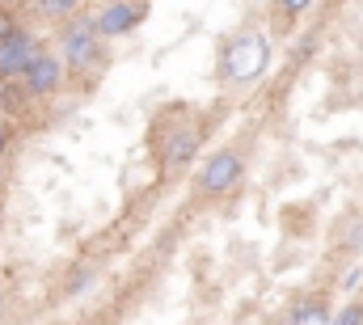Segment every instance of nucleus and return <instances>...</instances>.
Segmentation results:
<instances>
[{
	"instance_id": "f8f14e48",
	"label": "nucleus",
	"mask_w": 363,
	"mask_h": 325,
	"mask_svg": "<svg viewBox=\"0 0 363 325\" xmlns=\"http://www.w3.org/2000/svg\"><path fill=\"white\" fill-rule=\"evenodd\" d=\"M4 144H9V123H0V153H4Z\"/></svg>"
},
{
	"instance_id": "20e7f679",
	"label": "nucleus",
	"mask_w": 363,
	"mask_h": 325,
	"mask_svg": "<svg viewBox=\"0 0 363 325\" xmlns=\"http://www.w3.org/2000/svg\"><path fill=\"white\" fill-rule=\"evenodd\" d=\"M34 55H38V47H34V38L26 30L9 34L0 43V77H26V68L34 64Z\"/></svg>"
},
{
	"instance_id": "39448f33",
	"label": "nucleus",
	"mask_w": 363,
	"mask_h": 325,
	"mask_svg": "<svg viewBox=\"0 0 363 325\" xmlns=\"http://www.w3.org/2000/svg\"><path fill=\"white\" fill-rule=\"evenodd\" d=\"M237 177H241V157H237V153H216L211 161L203 165L199 186H203V190H211V194H220V190H228Z\"/></svg>"
},
{
	"instance_id": "9b49d317",
	"label": "nucleus",
	"mask_w": 363,
	"mask_h": 325,
	"mask_svg": "<svg viewBox=\"0 0 363 325\" xmlns=\"http://www.w3.org/2000/svg\"><path fill=\"white\" fill-rule=\"evenodd\" d=\"M9 34H17V26H13V17H9V13H0V43H4Z\"/></svg>"
},
{
	"instance_id": "7ed1b4c3",
	"label": "nucleus",
	"mask_w": 363,
	"mask_h": 325,
	"mask_svg": "<svg viewBox=\"0 0 363 325\" xmlns=\"http://www.w3.org/2000/svg\"><path fill=\"white\" fill-rule=\"evenodd\" d=\"M144 17H148V4H127V0H114V4H106L93 21H97V34H101V38H114V34H131Z\"/></svg>"
},
{
	"instance_id": "0eeeda50",
	"label": "nucleus",
	"mask_w": 363,
	"mask_h": 325,
	"mask_svg": "<svg viewBox=\"0 0 363 325\" xmlns=\"http://www.w3.org/2000/svg\"><path fill=\"white\" fill-rule=\"evenodd\" d=\"M199 140H203V136H199L194 127H182V131H174V136L165 140V165H169V169L186 165L194 153H199Z\"/></svg>"
},
{
	"instance_id": "1a4fd4ad",
	"label": "nucleus",
	"mask_w": 363,
	"mask_h": 325,
	"mask_svg": "<svg viewBox=\"0 0 363 325\" xmlns=\"http://www.w3.org/2000/svg\"><path fill=\"white\" fill-rule=\"evenodd\" d=\"M43 13H51V17H68V13H77V4H68V0H47Z\"/></svg>"
},
{
	"instance_id": "9d476101",
	"label": "nucleus",
	"mask_w": 363,
	"mask_h": 325,
	"mask_svg": "<svg viewBox=\"0 0 363 325\" xmlns=\"http://www.w3.org/2000/svg\"><path fill=\"white\" fill-rule=\"evenodd\" d=\"M334 325H363V309H359V304H351V309H342V317H338Z\"/></svg>"
},
{
	"instance_id": "f03ea898",
	"label": "nucleus",
	"mask_w": 363,
	"mask_h": 325,
	"mask_svg": "<svg viewBox=\"0 0 363 325\" xmlns=\"http://www.w3.org/2000/svg\"><path fill=\"white\" fill-rule=\"evenodd\" d=\"M97 21L93 17H77L68 30H64V60L72 64V68H85L93 64V55H97Z\"/></svg>"
},
{
	"instance_id": "ddd939ff",
	"label": "nucleus",
	"mask_w": 363,
	"mask_h": 325,
	"mask_svg": "<svg viewBox=\"0 0 363 325\" xmlns=\"http://www.w3.org/2000/svg\"><path fill=\"white\" fill-rule=\"evenodd\" d=\"M351 245H363V220H359V228L351 233Z\"/></svg>"
},
{
	"instance_id": "6e6552de",
	"label": "nucleus",
	"mask_w": 363,
	"mask_h": 325,
	"mask_svg": "<svg viewBox=\"0 0 363 325\" xmlns=\"http://www.w3.org/2000/svg\"><path fill=\"white\" fill-rule=\"evenodd\" d=\"M291 325H330V313L321 309V304H308V309H300L296 313V321Z\"/></svg>"
},
{
	"instance_id": "423d86ee",
	"label": "nucleus",
	"mask_w": 363,
	"mask_h": 325,
	"mask_svg": "<svg viewBox=\"0 0 363 325\" xmlns=\"http://www.w3.org/2000/svg\"><path fill=\"white\" fill-rule=\"evenodd\" d=\"M60 77H64V64H60V55H47V51H38L34 55V64L26 68V89L30 93H51V89H60Z\"/></svg>"
},
{
	"instance_id": "f257e3e1",
	"label": "nucleus",
	"mask_w": 363,
	"mask_h": 325,
	"mask_svg": "<svg viewBox=\"0 0 363 325\" xmlns=\"http://www.w3.org/2000/svg\"><path fill=\"white\" fill-rule=\"evenodd\" d=\"M262 64H267V43H262L258 34H241V38L224 51V72H228L233 81H250V77H258Z\"/></svg>"
}]
</instances>
